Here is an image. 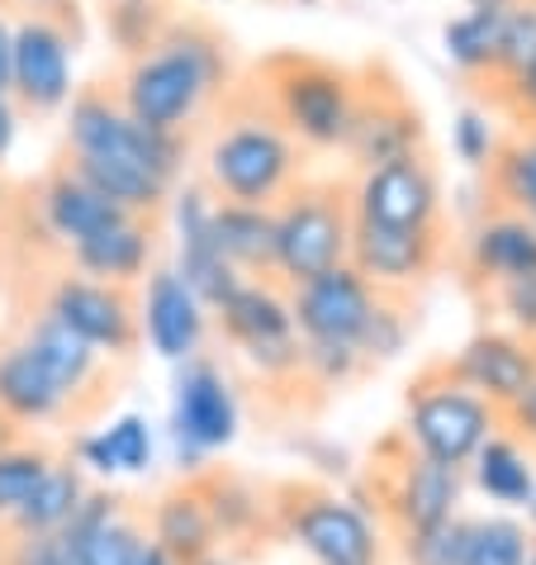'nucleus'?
<instances>
[{
    "label": "nucleus",
    "mask_w": 536,
    "mask_h": 565,
    "mask_svg": "<svg viewBox=\"0 0 536 565\" xmlns=\"http://www.w3.org/2000/svg\"><path fill=\"white\" fill-rule=\"evenodd\" d=\"M228 86V49L204 24H167L148 53L129 57L119 76V105L143 129L185 134L218 90Z\"/></svg>",
    "instance_id": "1"
},
{
    "label": "nucleus",
    "mask_w": 536,
    "mask_h": 565,
    "mask_svg": "<svg viewBox=\"0 0 536 565\" xmlns=\"http://www.w3.org/2000/svg\"><path fill=\"white\" fill-rule=\"evenodd\" d=\"M204 177L228 205L276 210L304 181V148L280 129L271 109H251L214 134L204 152Z\"/></svg>",
    "instance_id": "2"
},
{
    "label": "nucleus",
    "mask_w": 536,
    "mask_h": 565,
    "mask_svg": "<svg viewBox=\"0 0 536 565\" xmlns=\"http://www.w3.org/2000/svg\"><path fill=\"white\" fill-rule=\"evenodd\" d=\"M266 504H271V537L294 542L313 565H385V542L375 518L328 484H271Z\"/></svg>",
    "instance_id": "3"
},
{
    "label": "nucleus",
    "mask_w": 536,
    "mask_h": 565,
    "mask_svg": "<svg viewBox=\"0 0 536 565\" xmlns=\"http://www.w3.org/2000/svg\"><path fill=\"white\" fill-rule=\"evenodd\" d=\"M399 433L408 437V447H414L418 457L465 470L470 457L484 447V437L499 433V409H489L475 390H465L455 381L447 356H441V361H428V366L408 381Z\"/></svg>",
    "instance_id": "4"
},
{
    "label": "nucleus",
    "mask_w": 536,
    "mask_h": 565,
    "mask_svg": "<svg viewBox=\"0 0 536 565\" xmlns=\"http://www.w3.org/2000/svg\"><path fill=\"white\" fill-rule=\"evenodd\" d=\"M461 490H465V470L418 457L404 433H389L366 461V494L375 499L366 513L375 518V527L380 523L389 527V537L447 523L455 504H461Z\"/></svg>",
    "instance_id": "5"
},
{
    "label": "nucleus",
    "mask_w": 536,
    "mask_h": 565,
    "mask_svg": "<svg viewBox=\"0 0 536 565\" xmlns=\"http://www.w3.org/2000/svg\"><path fill=\"white\" fill-rule=\"evenodd\" d=\"M271 115L299 148H342L356 109V72L323 57L280 53L266 62Z\"/></svg>",
    "instance_id": "6"
},
{
    "label": "nucleus",
    "mask_w": 536,
    "mask_h": 565,
    "mask_svg": "<svg viewBox=\"0 0 536 565\" xmlns=\"http://www.w3.org/2000/svg\"><path fill=\"white\" fill-rule=\"evenodd\" d=\"M352 185L346 181H299L276 205V280H304L333 271L352 247Z\"/></svg>",
    "instance_id": "7"
},
{
    "label": "nucleus",
    "mask_w": 536,
    "mask_h": 565,
    "mask_svg": "<svg viewBox=\"0 0 536 565\" xmlns=\"http://www.w3.org/2000/svg\"><path fill=\"white\" fill-rule=\"evenodd\" d=\"M214 313H218V333L243 352V361L266 385L276 390L309 385L304 342H299L290 319V295L276 276H247Z\"/></svg>",
    "instance_id": "8"
},
{
    "label": "nucleus",
    "mask_w": 536,
    "mask_h": 565,
    "mask_svg": "<svg viewBox=\"0 0 536 565\" xmlns=\"http://www.w3.org/2000/svg\"><path fill=\"white\" fill-rule=\"evenodd\" d=\"M67 152L72 157H96V162H124L157 177L162 185H176L185 143L176 134H157L143 129L138 119H129V109L119 105V96L90 86L82 96H72L67 115Z\"/></svg>",
    "instance_id": "9"
},
{
    "label": "nucleus",
    "mask_w": 536,
    "mask_h": 565,
    "mask_svg": "<svg viewBox=\"0 0 536 565\" xmlns=\"http://www.w3.org/2000/svg\"><path fill=\"white\" fill-rule=\"evenodd\" d=\"M243 428V404L233 375L214 356H191L176 371V399H171V443L185 476L204 470V457L224 451Z\"/></svg>",
    "instance_id": "10"
},
{
    "label": "nucleus",
    "mask_w": 536,
    "mask_h": 565,
    "mask_svg": "<svg viewBox=\"0 0 536 565\" xmlns=\"http://www.w3.org/2000/svg\"><path fill=\"white\" fill-rule=\"evenodd\" d=\"M43 313L100 356L124 361L143 342L138 300H133V290H124V286H100V280H86V276H57L49 300H43Z\"/></svg>",
    "instance_id": "11"
},
{
    "label": "nucleus",
    "mask_w": 536,
    "mask_h": 565,
    "mask_svg": "<svg viewBox=\"0 0 536 565\" xmlns=\"http://www.w3.org/2000/svg\"><path fill=\"white\" fill-rule=\"evenodd\" d=\"M342 148L356 157L361 171H375L385 162H399L408 152H422V115L385 67L356 72V109Z\"/></svg>",
    "instance_id": "12"
},
{
    "label": "nucleus",
    "mask_w": 536,
    "mask_h": 565,
    "mask_svg": "<svg viewBox=\"0 0 536 565\" xmlns=\"http://www.w3.org/2000/svg\"><path fill=\"white\" fill-rule=\"evenodd\" d=\"M447 257V233L441 228H385L371 218H352V247L346 262L385 295H408L437 276Z\"/></svg>",
    "instance_id": "13"
},
{
    "label": "nucleus",
    "mask_w": 536,
    "mask_h": 565,
    "mask_svg": "<svg viewBox=\"0 0 536 565\" xmlns=\"http://www.w3.org/2000/svg\"><path fill=\"white\" fill-rule=\"evenodd\" d=\"M286 295L299 342H333V348H356L375 305H380V290L352 262L304 280V286H290Z\"/></svg>",
    "instance_id": "14"
},
{
    "label": "nucleus",
    "mask_w": 536,
    "mask_h": 565,
    "mask_svg": "<svg viewBox=\"0 0 536 565\" xmlns=\"http://www.w3.org/2000/svg\"><path fill=\"white\" fill-rule=\"evenodd\" d=\"M352 214L385 228H441V181L428 152L361 171L352 185Z\"/></svg>",
    "instance_id": "15"
},
{
    "label": "nucleus",
    "mask_w": 536,
    "mask_h": 565,
    "mask_svg": "<svg viewBox=\"0 0 536 565\" xmlns=\"http://www.w3.org/2000/svg\"><path fill=\"white\" fill-rule=\"evenodd\" d=\"M10 100L53 115L72 100V43L53 14H24L10 43Z\"/></svg>",
    "instance_id": "16"
},
{
    "label": "nucleus",
    "mask_w": 536,
    "mask_h": 565,
    "mask_svg": "<svg viewBox=\"0 0 536 565\" xmlns=\"http://www.w3.org/2000/svg\"><path fill=\"white\" fill-rule=\"evenodd\" d=\"M204 309H218L243 286V271H233L228 257L214 243V200L204 185H185L176 195V266H171Z\"/></svg>",
    "instance_id": "17"
},
{
    "label": "nucleus",
    "mask_w": 536,
    "mask_h": 565,
    "mask_svg": "<svg viewBox=\"0 0 536 565\" xmlns=\"http://www.w3.org/2000/svg\"><path fill=\"white\" fill-rule=\"evenodd\" d=\"M447 366L465 390H475L489 409H508V404L536 381V348L517 333L484 328V333L470 338L455 356H447Z\"/></svg>",
    "instance_id": "18"
},
{
    "label": "nucleus",
    "mask_w": 536,
    "mask_h": 565,
    "mask_svg": "<svg viewBox=\"0 0 536 565\" xmlns=\"http://www.w3.org/2000/svg\"><path fill=\"white\" fill-rule=\"evenodd\" d=\"M138 323H143V338L152 342L157 356L167 361H191L204 348V333H210V309H204L191 286L171 271V266H157L148 276V295L138 305Z\"/></svg>",
    "instance_id": "19"
},
{
    "label": "nucleus",
    "mask_w": 536,
    "mask_h": 565,
    "mask_svg": "<svg viewBox=\"0 0 536 565\" xmlns=\"http://www.w3.org/2000/svg\"><path fill=\"white\" fill-rule=\"evenodd\" d=\"M20 342L57 381V390L72 404V414H86V409H96V404H105V361H100V352H90L82 338H72L67 328L49 319V313L29 319Z\"/></svg>",
    "instance_id": "20"
},
{
    "label": "nucleus",
    "mask_w": 536,
    "mask_h": 565,
    "mask_svg": "<svg viewBox=\"0 0 536 565\" xmlns=\"http://www.w3.org/2000/svg\"><path fill=\"white\" fill-rule=\"evenodd\" d=\"M72 253L76 276L100 280V286H124L129 290L138 276H148V266L157 257V224L143 214H129L119 224H109L96 238H82Z\"/></svg>",
    "instance_id": "21"
},
{
    "label": "nucleus",
    "mask_w": 536,
    "mask_h": 565,
    "mask_svg": "<svg viewBox=\"0 0 536 565\" xmlns=\"http://www.w3.org/2000/svg\"><path fill=\"white\" fill-rule=\"evenodd\" d=\"M465 257H470V276L484 290L503 286V280H517V276H536V224L494 205L470 228Z\"/></svg>",
    "instance_id": "22"
},
{
    "label": "nucleus",
    "mask_w": 536,
    "mask_h": 565,
    "mask_svg": "<svg viewBox=\"0 0 536 565\" xmlns=\"http://www.w3.org/2000/svg\"><path fill=\"white\" fill-rule=\"evenodd\" d=\"M191 480L204 499V509L214 518V532H218V546H224V552L247 546L257 537H271V504H266V490H257L247 476L204 466Z\"/></svg>",
    "instance_id": "23"
},
{
    "label": "nucleus",
    "mask_w": 536,
    "mask_h": 565,
    "mask_svg": "<svg viewBox=\"0 0 536 565\" xmlns=\"http://www.w3.org/2000/svg\"><path fill=\"white\" fill-rule=\"evenodd\" d=\"M143 523H148V542L162 546L176 565H195L200 556L218 552L214 518H210V509H204V499H200L191 476L157 494L148 504V513H143Z\"/></svg>",
    "instance_id": "24"
},
{
    "label": "nucleus",
    "mask_w": 536,
    "mask_h": 565,
    "mask_svg": "<svg viewBox=\"0 0 536 565\" xmlns=\"http://www.w3.org/2000/svg\"><path fill=\"white\" fill-rule=\"evenodd\" d=\"M39 218H43V228H49L57 243L76 247L82 238H96V233H105L109 224L129 218V210L109 205L100 191H90V185L76 177L67 162H62L53 177L39 185Z\"/></svg>",
    "instance_id": "25"
},
{
    "label": "nucleus",
    "mask_w": 536,
    "mask_h": 565,
    "mask_svg": "<svg viewBox=\"0 0 536 565\" xmlns=\"http://www.w3.org/2000/svg\"><path fill=\"white\" fill-rule=\"evenodd\" d=\"M0 414L10 423H57L72 414L67 395L57 390V381L39 366V356L24 342H6L0 348Z\"/></svg>",
    "instance_id": "26"
},
{
    "label": "nucleus",
    "mask_w": 536,
    "mask_h": 565,
    "mask_svg": "<svg viewBox=\"0 0 536 565\" xmlns=\"http://www.w3.org/2000/svg\"><path fill=\"white\" fill-rule=\"evenodd\" d=\"M214 243L243 276H276V210L214 200Z\"/></svg>",
    "instance_id": "27"
},
{
    "label": "nucleus",
    "mask_w": 536,
    "mask_h": 565,
    "mask_svg": "<svg viewBox=\"0 0 536 565\" xmlns=\"http://www.w3.org/2000/svg\"><path fill=\"white\" fill-rule=\"evenodd\" d=\"M86 470L76 466V461H53L49 466V476H43L34 484V494L24 499V509L10 518L6 527V537H43V532H62L72 523V513L82 509V499H86Z\"/></svg>",
    "instance_id": "28"
},
{
    "label": "nucleus",
    "mask_w": 536,
    "mask_h": 565,
    "mask_svg": "<svg viewBox=\"0 0 536 565\" xmlns=\"http://www.w3.org/2000/svg\"><path fill=\"white\" fill-rule=\"evenodd\" d=\"M489 185L499 210H513L536 224V124H517L489 157Z\"/></svg>",
    "instance_id": "29"
},
{
    "label": "nucleus",
    "mask_w": 536,
    "mask_h": 565,
    "mask_svg": "<svg viewBox=\"0 0 536 565\" xmlns=\"http://www.w3.org/2000/svg\"><path fill=\"white\" fill-rule=\"evenodd\" d=\"M465 470H470V480H475V490L499 499V504H527L532 490H536V461L508 433L484 437V447L470 457Z\"/></svg>",
    "instance_id": "30"
},
{
    "label": "nucleus",
    "mask_w": 536,
    "mask_h": 565,
    "mask_svg": "<svg viewBox=\"0 0 536 565\" xmlns=\"http://www.w3.org/2000/svg\"><path fill=\"white\" fill-rule=\"evenodd\" d=\"M143 552H148V523L143 513H133V504L72 546L76 565H138Z\"/></svg>",
    "instance_id": "31"
},
{
    "label": "nucleus",
    "mask_w": 536,
    "mask_h": 565,
    "mask_svg": "<svg viewBox=\"0 0 536 565\" xmlns=\"http://www.w3.org/2000/svg\"><path fill=\"white\" fill-rule=\"evenodd\" d=\"M503 10L508 6H475L470 14H461V20L447 24V57L461 72H494Z\"/></svg>",
    "instance_id": "32"
},
{
    "label": "nucleus",
    "mask_w": 536,
    "mask_h": 565,
    "mask_svg": "<svg viewBox=\"0 0 536 565\" xmlns=\"http://www.w3.org/2000/svg\"><path fill=\"white\" fill-rule=\"evenodd\" d=\"M532 546V532L513 518H470L461 565H527Z\"/></svg>",
    "instance_id": "33"
},
{
    "label": "nucleus",
    "mask_w": 536,
    "mask_h": 565,
    "mask_svg": "<svg viewBox=\"0 0 536 565\" xmlns=\"http://www.w3.org/2000/svg\"><path fill=\"white\" fill-rule=\"evenodd\" d=\"M408 333H414V300H408V295H385L380 290V305H375L366 333H361V342H356V352L366 356V366L375 371L380 361L399 356L408 348Z\"/></svg>",
    "instance_id": "34"
},
{
    "label": "nucleus",
    "mask_w": 536,
    "mask_h": 565,
    "mask_svg": "<svg viewBox=\"0 0 536 565\" xmlns=\"http://www.w3.org/2000/svg\"><path fill=\"white\" fill-rule=\"evenodd\" d=\"M57 457L39 443H14L10 451H0V527L24 509V499L34 494V484L49 476V466Z\"/></svg>",
    "instance_id": "35"
},
{
    "label": "nucleus",
    "mask_w": 536,
    "mask_h": 565,
    "mask_svg": "<svg viewBox=\"0 0 536 565\" xmlns=\"http://www.w3.org/2000/svg\"><path fill=\"white\" fill-rule=\"evenodd\" d=\"M465 532H470V518L451 513L447 523H432L422 532H404V537H394V542H399V561L404 565H461Z\"/></svg>",
    "instance_id": "36"
},
{
    "label": "nucleus",
    "mask_w": 536,
    "mask_h": 565,
    "mask_svg": "<svg viewBox=\"0 0 536 565\" xmlns=\"http://www.w3.org/2000/svg\"><path fill=\"white\" fill-rule=\"evenodd\" d=\"M527 67H536V6H508L503 10V29H499V53H494V72L499 82H513Z\"/></svg>",
    "instance_id": "37"
},
{
    "label": "nucleus",
    "mask_w": 536,
    "mask_h": 565,
    "mask_svg": "<svg viewBox=\"0 0 536 565\" xmlns=\"http://www.w3.org/2000/svg\"><path fill=\"white\" fill-rule=\"evenodd\" d=\"M105 20H109V34H115V43L129 57L138 53H148L157 39L167 34V24H162V0H115V6L105 10Z\"/></svg>",
    "instance_id": "38"
},
{
    "label": "nucleus",
    "mask_w": 536,
    "mask_h": 565,
    "mask_svg": "<svg viewBox=\"0 0 536 565\" xmlns=\"http://www.w3.org/2000/svg\"><path fill=\"white\" fill-rule=\"evenodd\" d=\"M100 443L109 451V466H115V476H148L152 470V428L143 414H124L115 418L109 428H100Z\"/></svg>",
    "instance_id": "39"
},
{
    "label": "nucleus",
    "mask_w": 536,
    "mask_h": 565,
    "mask_svg": "<svg viewBox=\"0 0 536 565\" xmlns=\"http://www.w3.org/2000/svg\"><path fill=\"white\" fill-rule=\"evenodd\" d=\"M489 300H494V309L508 319V333H517L536 348V276L503 280V286L489 290Z\"/></svg>",
    "instance_id": "40"
},
{
    "label": "nucleus",
    "mask_w": 536,
    "mask_h": 565,
    "mask_svg": "<svg viewBox=\"0 0 536 565\" xmlns=\"http://www.w3.org/2000/svg\"><path fill=\"white\" fill-rule=\"evenodd\" d=\"M0 565H76V556L57 532H43V537H6L0 532Z\"/></svg>",
    "instance_id": "41"
},
{
    "label": "nucleus",
    "mask_w": 536,
    "mask_h": 565,
    "mask_svg": "<svg viewBox=\"0 0 536 565\" xmlns=\"http://www.w3.org/2000/svg\"><path fill=\"white\" fill-rule=\"evenodd\" d=\"M494 148H499V138H494V129H489V119L475 115V109H465V115L455 119V157L470 162V167H489Z\"/></svg>",
    "instance_id": "42"
},
{
    "label": "nucleus",
    "mask_w": 536,
    "mask_h": 565,
    "mask_svg": "<svg viewBox=\"0 0 536 565\" xmlns=\"http://www.w3.org/2000/svg\"><path fill=\"white\" fill-rule=\"evenodd\" d=\"M499 433H508L513 443L536 461V381L508 404V409H499Z\"/></svg>",
    "instance_id": "43"
},
{
    "label": "nucleus",
    "mask_w": 536,
    "mask_h": 565,
    "mask_svg": "<svg viewBox=\"0 0 536 565\" xmlns=\"http://www.w3.org/2000/svg\"><path fill=\"white\" fill-rule=\"evenodd\" d=\"M499 100L513 109L517 124H536V67H527L523 76H513V82H503Z\"/></svg>",
    "instance_id": "44"
},
{
    "label": "nucleus",
    "mask_w": 536,
    "mask_h": 565,
    "mask_svg": "<svg viewBox=\"0 0 536 565\" xmlns=\"http://www.w3.org/2000/svg\"><path fill=\"white\" fill-rule=\"evenodd\" d=\"M14 134H20V105L10 96H0V162H6L14 148Z\"/></svg>",
    "instance_id": "45"
},
{
    "label": "nucleus",
    "mask_w": 536,
    "mask_h": 565,
    "mask_svg": "<svg viewBox=\"0 0 536 565\" xmlns=\"http://www.w3.org/2000/svg\"><path fill=\"white\" fill-rule=\"evenodd\" d=\"M10 43H14V24L0 10V96H10Z\"/></svg>",
    "instance_id": "46"
},
{
    "label": "nucleus",
    "mask_w": 536,
    "mask_h": 565,
    "mask_svg": "<svg viewBox=\"0 0 536 565\" xmlns=\"http://www.w3.org/2000/svg\"><path fill=\"white\" fill-rule=\"evenodd\" d=\"M14 443H20V423H10L6 414H0V451H10Z\"/></svg>",
    "instance_id": "47"
},
{
    "label": "nucleus",
    "mask_w": 536,
    "mask_h": 565,
    "mask_svg": "<svg viewBox=\"0 0 536 565\" xmlns=\"http://www.w3.org/2000/svg\"><path fill=\"white\" fill-rule=\"evenodd\" d=\"M138 565H176V561H171L162 546H152V542H148V552H143V561H138Z\"/></svg>",
    "instance_id": "48"
},
{
    "label": "nucleus",
    "mask_w": 536,
    "mask_h": 565,
    "mask_svg": "<svg viewBox=\"0 0 536 565\" xmlns=\"http://www.w3.org/2000/svg\"><path fill=\"white\" fill-rule=\"evenodd\" d=\"M195 565H243L238 556H228V552H210V556H200Z\"/></svg>",
    "instance_id": "49"
},
{
    "label": "nucleus",
    "mask_w": 536,
    "mask_h": 565,
    "mask_svg": "<svg viewBox=\"0 0 536 565\" xmlns=\"http://www.w3.org/2000/svg\"><path fill=\"white\" fill-rule=\"evenodd\" d=\"M527 513H532V527H527V532H532V542H536V490H532V499H527Z\"/></svg>",
    "instance_id": "50"
},
{
    "label": "nucleus",
    "mask_w": 536,
    "mask_h": 565,
    "mask_svg": "<svg viewBox=\"0 0 536 565\" xmlns=\"http://www.w3.org/2000/svg\"><path fill=\"white\" fill-rule=\"evenodd\" d=\"M475 6H508V0H475Z\"/></svg>",
    "instance_id": "51"
},
{
    "label": "nucleus",
    "mask_w": 536,
    "mask_h": 565,
    "mask_svg": "<svg viewBox=\"0 0 536 565\" xmlns=\"http://www.w3.org/2000/svg\"><path fill=\"white\" fill-rule=\"evenodd\" d=\"M34 6H53V0H34Z\"/></svg>",
    "instance_id": "52"
},
{
    "label": "nucleus",
    "mask_w": 536,
    "mask_h": 565,
    "mask_svg": "<svg viewBox=\"0 0 536 565\" xmlns=\"http://www.w3.org/2000/svg\"><path fill=\"white\" fill-rule=\"evenodd\" d=\"M105 6H115V0H105Z\"/></svg>",
    "instance_id": "53"
}]
</instances>
